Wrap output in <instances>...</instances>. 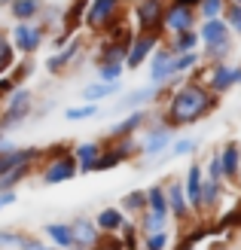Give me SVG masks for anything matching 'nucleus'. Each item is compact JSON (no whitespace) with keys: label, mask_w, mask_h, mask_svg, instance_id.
Wrapping results in <instances>:
<instances>
[{"label":"nucleus","mask_w":241,"mask_h":250,"mask_svg":"<svg viewBox=\"0 0 241 250\" xmlns=\"http://www.w3.org/2000/svg\"><path fill=\"white\" fill-rule=\"evenodd\" d=\"M168 144H171V134L159 128V131H153V134L144 141V153H159V149H165Z\"/></svg>","instance_id":"19"},{"label":"nucleus","mask_w":241,"mask_h":250,"mask_svg":"<svg viewBox=\"0 0 241 250\" xmlns=\"http://www.w3.org/2000/svg\"><path fill=\"white\" fill-rule=\"evenodd\" d=\"M70 229H73V241H80V244H95V238H98V232L88 220H77Z\"/></svg>","instance_id":"16"},{"label":"nucleus","mask_w":241,"mask_h":250,"mask_svg":"<svg viewBox=\"0 0 241 250\" xmlns=\"http://www.w3.org/2000/svg\"><path fill=\"white\" fill-rule=\"evenodd\" d=\"M238 159H241V146H238V144H229V146L223 149V156H220L223 174H235V171H238Z\"/></svg>","instance_id":"18"},{"label":"nucleus","mask_w":241,"mask_h":250,"mask_svg":"<svg viewBox=\"0 0 241 250\" xmlns=\"http://www.w3.org/2000/svg\"><path fill=\"white\" fill-rule=\"evenodd\" d=\"M165 28H171V31H189L193 28V12H189V6H183V3H177L168 16H165Z\"/></svg>","instance_id":"7"},{"label":"nucleus","mask_w":241,"mask_h":250,"mask_svg":"<svg viewBox=\"0 0 241 250\" xmlns=\"http://www.w3.org/2000/svg\"><path fill=\"white\" fill-rule=\"evenodd\" d=\"M46 235H52V241L58 247H70L73 244V229L65 226V223H49L46 226Z\"/></svg>","instance_id":"14"},{"label":"nucleus","mask_w":241,"mask_h":250,"mask_svg":"<svg viewBox=\"0 0 241 250\" xmlns=\"http://www.w3.org/2000/svg\"><path fill=\"white\" fill-rule=\"evenodd\" d=\"M9 89H12V85H9L6 80H0V95H3V92H9Z\"/></svg>","instance_id":"40"},{"label":"nucleus","mask_w":241,"mask_h":250,"mask_svg":"<svg viewBox=\"0 0 241 250\" xmlns=\"http://www.w3.org/2000/svg\"><path fill=\"white\" fill-rule=\"evenodd\" d=\"M141 122H144V113L137 110V113H131L129 119H122L119 125H113V134H125V131H131L134 125H141Z\"/></svg>","instance_id":"27"},{"label":"nucleus","mask_w":241,"mask_h":250,"mask_svg":"<svg viewBox=\"0 0 241 250\" xmlns=\"http://www.w3.org/2000/svg\"><path fill=\"white\" fill-rule=\"evenodd\" d=\"M144 202H147V198L141 192H131L129 198H125V208H137V205H144Z\"/></svg>","instance_id":"37"},{"label":"nucleus","mask_w":241,"mask_h":250,"mask_svg":"<svg viewBox=\"0 0 241 250\" xmlns=\"http://www.w3.org/2000/svg\"><path fill=\"white\" fill-rule=\"evenodd\" d=\"M220 12H223V0H201V16L217 19Z\"/></svg>","instance_id":"31"},{"label":"nucleus","mask_w":241,"mask_h":250,"mask_svg":"<svg viewBox=\"0 0 241 250\" xmlns=\"http://www.w3.org/2000/svg\"><path fill=\"white\" fill-rule=\"evenodd\" d=\"M153 95H156V89H144V92H134V95H129V98H125V104H144V101H150Z\"/></svg>","instance_id":"33"},{"label":"nucleus","mask_w":241,"mask_h":250,"mask_svg":"<svg viewBox=\"0 0 241 250\" xmlns=\"http://www.w3.org/2000/svg\"><path fill=\"white\" fill-rule=\"evenodd\" d=\"M171 195V208H174V214H186V198H183V186H171L168 189Z\"/></svg>","instance_id":"26"},{"label":"nucleus","mask_w":241,"mask_h":250,"mask_svg":"<svg viewBox=\"0 0 241 250\" xmlns=\"http://www.w3.org/2000/svg\"><path fill=\"white\" fill-rule=\"evenodd\" d=\"M95 113H98L95 101H88V107H67V110H65V119L80 122V119H88V116H95Z\"/></svg>","instance_id":"22"},{"label":"nucleus","mask_w":241,"mask_h":250,"mask_svg":"<svg viewBox=\"0 0 241 250\" xmlns=\"http://www.w3.org/2000/svg\"><path fill=\"white\" fill-rule=\"evenodd\" d=\"M193 149H196V141H180L174 146V153H193Z\"/></svg>","instance_id":"38"},{"label":"nucleus","mask_w":241,"mask_h":250,"mask_svg":"<svg viewBox=\"0 0 241 250\" xmlns=\"http://www.w3.org/2000/svg\"><path fill=\"white\" fill-rule=\"evenodd\" d=\"M217 250H223V247H217Z\"/></svg>","instance_id":"43"},{"label":"nucleus","mask_w":241,"mask_h":250,"mask_svg":"<svg viewBox=\"0 0 241 250\" xmlns=\"http://www.w3.org/2000/svg\"><path fill=\"white\" fill-rule=\"evenodd\" d=\"M229 24L241 34V3H235V6H232V12H229Z\"/></svg>","instance_id":"36"},{"label":"nucleus","mask_w":241,"mask_h":250,"mask_svg":"<svg viewBox=\"0 0 241 250\" xmlns=\"http://www.w3.org/2000/svg\"><path fill=\"white\" fill-rule=\"evenodd\" d=\"M217 195H220V183L217 180L201 183V205H214V202H217Z\"/></svg>","instance_id":"25"},{"label":"nucleus","mask_w":241,"mask_h":250,"mask_svg":"<svg viewBox=\"0 0 241 250\" xmlns=\"http://www.w3.org/2000/svg\"><path fill=\"white\" fill-rule=\"evenodd\" d=\"M183 192L189 195V202H193L196 208H201V171L193 165L186 174V186H183Z\"/></svg>","instance_id":"13"},{"label":"nucleus","mask_w":241,"mask_h":250,"mask_svg":"<svg viewBox=\"0 0 241 250\" xmlns=\"http://www.w3.org/2000/svg\"><path fill=\"white\" fill-rule=\"evenodd\" d=\"M147 247L150 250H165V247H168V232H165V229H153L147 235Z\"/></svg>","instance_id":"24"},{"label":"nucleus","mask_w":241,"mask_h":250,"mask_svg":"<svg viewBox=\"0 0 241 250\" xmlns=\"http://www.w3.org/2000/svg\"><path fill=\"white\" fill-rule=\"evenodd\" d=\"M28 104H31V92L28 89H19L12 92V101H9V110H6V128L9 125H16L19 119H24V113H28Z\"/></svg>","instance_id":"5"},{"label":"nucleus","mask_w":241,"mask_h":250,"mask_svg":"<svg viewBox=\"0 0 241 250\" xmlns=\"http://www.w3.org/2000/svg\"><path fill=\"white\" fill-rule=\"evenodd\" d=\"M28 159H34V149H16V146L0 149V177L19 165H28Z\"/></svg>","instance_id":"4"},{"label":"nucleus","mask_w":241,"mask_h":250,"mask_svg":"<svg viewBox=\"0 0 241 250\" xmlns=\"http://www.w3.org/2000/svg\"><path fill=\"white\" fill-rule=\"evenodd\" d=\"M98 226H101V229H119V226H122V214H119L116 208L101 210V214H98Z\"/></svg>","instance_id":"21"},{"label":"nucleus","mask_w":241,"mask_h":250,"mask_svg":"<svg viewBox=\"0 0 241 250\" xmlns=\"http://www.w3.org/2000/svg\"><path fill=\"white\" fill-rule=\"evenodd\" d=\"M174 61H177V70H186V67L196 64V52H183L180 58H174Z\"/></svg>","instance_id":"35"},{"label":"nucleus","mask_w":241,"mask_h":250,"mask_svg":"<svg viewBox=\"0 0 241 250\" xmlns=\"http://www.w3.org/2000/svg\"><path fill=\"white\" fill-rule=\"evenodd\" d=\"M235 3H241V0H235Z\"/></svg>","instance_id":"42"},{"label":"nucleus","mask_w":241,"mask_h":250,"mask_svg":"<svg viewBox=\"0 0 241 250\" xmlns=\"http://www.w3.org/2000/svg\"><path fill=\"white\" fill-rule=\"evenodd\" d=\"M40 40H43L40 28H34V24H28V21H19L16 31H12V43H16L22 52H34V49L40 46Z\"/></svg>","instance_id":"3"},{"label":"nucleus","mask_w":241,"mask_h":250,"mask_svg":"<svg viewBox=\"0 0 241 250\" xmlns=\"http://www.w3.org/2000/svg\"><path fill=\"white\" fill-rule=\"evenodd\" d=\"M201 40L208 43V52H211V55L229 52V28H226V21H220V19H208L205 28H201Z\"/></svg>","instance_id":"2"},{"label":"nucleus","mask_w":241,"mask_h":250,"mask_svg":"<svg viewBox=\"0 0 241 250\" xmlns=\"http://www.w3.org/2000/svg\"><path fill=\"white\" fill-rule=\"evenodd\" d=\"M116 89H119L116 83H95V85H88V89H83V98L86 101H101V98H110Z\"/></svg>","instance_id":"17"},{"label":"nucleus","mask_w":241,"mask_h":250,"mask_svg":"<svg viewBox=\"0 0 241 250\" xmlns=\"http://www.w3.org/2000/svg\"><path fill=\"white\" fill-rule=\"evenodd\" d=\"M73 174H77V165H73L70 159H55L52 165L46 168L43 180H46V183H61V180H70Z\"/></svg>","instance_id":"6"},{"label":"nucleus","mask_w":241,"mask_h":250,"mask_svg":"<svg viewBox=\"0 0 241 250\" xmlns=\"http://www.w3.org/2000/svg\"><path fill=\"white\" fill-rule=\"evenodd\" d=\"M208 174H211V180H220L223 177V162H220V156H214L208 162Z\"/></svg>","instance_id":"34"},{"label":"nucleus","mask_w":241,"mask_h":250,"mask_svg":"<svg viewBox=\"0 0 241 250\" xmlns=\"http://www.w3.org/2000/svg\"><path fill=\"white\" fill-rule=\"evenodd\" d=\"M196 43H198V37L193 31H180V37H177V49H180V52H193Z\"/></svg>","instance_id":"28"},{"label":"nucleus","mask_w":241,"mask_h":250,"mask_svg":"<svg viewBox=\"0 0 241 250\" xmlns=\"http://www.w3.org/2000/svg\"><path fill=\"white\" fill-rule=\"evenodd\" d=\"M86 16H88V24H104L110 16H116V0H92Z\"/></svg>","instance_id":"9"},{"label":"nucleus","mask_w":241,"mask_h":250,"mask_svg":"<svg viewBox=\"0 0 241 250\" xmlns=\"http://www.w3.org/2000/svg\"><path fill=\"white\" fill-rule=\"evenodd\" d=\"M19 247H22V250H49V247H43V244H37V241H24V238H19Z\"/></svg>","instance_id":"39"},{"label":"nucleus","mask_w":241,"mask_h":250,"mask_svg":"<svg viewBox=\"0 0 241 250\" xmlns=\"http://www.w3.org/2000/svg\"><path fill=\"white\" fill-rule=\"evenodd\" d=\"M159 16H162V0H144L137 6V24L141 28H156Z\"/></svg>","instance_id":"8"},{"label":"nucleus","mask_w":241,"mask_h":250,"mask_svg":"<svg viewBox=\"0 0 241 250\" xmlns=\"http://www.w3.org/2000/svg\"><path fill=\"white\" fill-rule=\"evenodd\" d=\"M73 52H77V43H70V49H65V52H61V55H55L52 61H49V70H58V67H65L67 61L73 58Z\"/></svg>","instance_id":"30"},{"label":"nucleus","mask_w":241,"mask_h":250,"mask_svg":"<svg viewBox=\"0 0 241 250\" xmlns=\"http://www.w3.org/2000/svg\"><path fill=\"white\" fill-rule=\"evenodd\" d=\"M150 73H153V83H162V80H168V77H174V73H177V61L168 52H159Z\"/></svg>","instance_id":"11"},{"label":"nucleus","mask_w":241,"mask_h":250,"mask_svg":"<svg viewBox=\"0 0 241 250\" xmlns=\"http://www.w3.org/2000/svg\"><path fill=\"white\" fill-rule=\"evenodd\" d=\"M37 12H40V0H12V16L19 21H28Z\"/></svg>","instance_id":"15"},{"label":"nucleus","mask_w":241,"mask_h":250,"mask_svg":"<svg viewBox=\"0 0 241 250\" xmlns=\"http://www.w3.org/2000/svg\"><path fill=\"white\" fill-rule=\"evenodd\" d=\"M77 159L83 162V171H88V168H92V162L98 159V146H95V144H83V146L77 149Z\"/></svg>","instance_id":"23"},{"label":"nucleus","mask_w":241,"mask_h":250,"mask_svg":"<svg viewBox=\"0 0 241 250\" xmlns=\"http://www.w3.org/2000/svg\"><path fill=\"white\" fill-rule=\"evenodd\" d=\"M12 67V46L0 37V73H6Z\"/></svg>","instance_id":"29"},{"label":"nucleus","mask_w":241,"mask_h":250,"mask_svg":"<svg viewBox=\"0 0 241 250\" xmlns=\"http://www.w3.org/2000/svg\"><path fill=\"white\" fill-rule=\"evenodd\" d=\"M119 73H122V64H104L101 67V77L107 83H119Z\"/></svg>","instance_id":"32"},{"label":"nucleus","mask_w":241,"mask_h":250,"mask_svg":"<svg viewBox=\"0 0 241 250\" xmlns=\"http://www.w3.org/2000/svg\"><path fill=\"white\" fill-rule=\"evenodd\" d=\"M6 146H12L9 141H3V137H0V149H6Z\"/></svg>","instance_id":"41"},{"label":"nucleus","mask_w":241,"mask_h":250,"mask_svg":"<svg viewBox=\"0 0 241 250\" xmlns=\"http://www.w3.org/2000/svg\"><path fill=\"white\" fill-rule=\"evenodd\" d=\"M232 83H241V70L238 67H229V64H217V67H214V77H211L214 89H229Z\"/></svg>","instance_id":"10"},{"label":"nucleus","mask_w":241,"mask_h":250,"mask_svg":"<svg viewBox=\"0 0 241 250\" xmlns=\"http://www.w3.org/2000/svg\"><path fill=\"white\" fill-rule=\"evenodd\" d=\"M147 202H150V214H165L168 217V202H165V192L159 189V186H153V189H150V195H147Z\"/></svg>","instance_id":"20"},{"label":"nucleus","mask_w":241,"mask_h":250,"mask_svg":"<svg viewBox=\"0 0 241 250\" xmlns=\"http://www.w3.org/2000/svg\"><path fill=\"white\" fill-rule=\"evenodd\" d=\"M208 107V92L198 89V85H183L177 98L171 101V119L174 122H189L201 116V110Z\"/></svg>","instance_id":"1"},{"label":"nucleus","mask_w":241,"mask_h":250,"mask_svg":"<svg viewBox=\"0 0 241 250\" xmlns=\"http://www.w3.org/2000/svg\"><path fill=\"white\" fill-rule=\"evenodd\" d=\"M0 205H3V202H0Z\"/></svg>","instance_id":"44"},{"label":"nucleus","mask_w":241,"mask_h":250,"mask_svg":"<svg viewBox=\"0 0 241 250\" xmlns=\"http://www.w3.org/2000/svg\"><path fill=\"white\" fill-rule=\"evenodd\" d=\"M153 46H156V37H141V40H134L129 58H125V64H129V67H137V64H141V61L150 55V49H153Z\"/></svg>","instance_id":"12"}]
</instances>
